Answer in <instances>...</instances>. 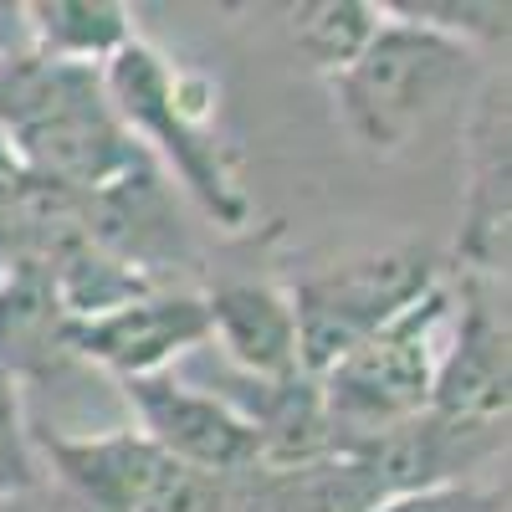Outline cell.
Instances as JSON below:
<instances>
[{"label":"cell","instance_id":"6da1fadb","mask_svg":"<svg viewBox=\"0 0 512 512\" xmlns=\"http://www.w3.org/2000/svg\"><path fill=\"white\" fill-rule=\"evenodd\" d=\"M466 77H472L466 41L395 21L379 26L344 72H333V98L344 128L369 154H400L461 98Z\"/></svg>","mask_w":512,"mask_h":512},{"label":"cell","instance_id":"7a4b0ae2","mask_svg":"<svg viewBox=\"0 0 512 512\" xmlns=\"http://www.w3.org/2000/svg\"><path fill=\"white\" fill-rule=\"evenodd\" d=\"M431 287H436V256L425 246H395L364 256V262H344L323 277H308L292 297L297 369L328 374L344 354L400 323L415 303H425Z\"/></svg>","mask_w":512,"mask_h":512},{"label":"cell","instance_id":"3957f363","mask_svg":"<svg viewBox=\"0 0 512 512\" xmlns=\"http://www.w3.org/2000/svg\"><path fill=\"white\" fill-rule=\"evenodd\" d=\"M441 313V292H431L425 303H415L400 323H390L384 333H374L369 344H359L354 354H344L328 374H323V420L333 431H354V441L379 436L400 420H415L431 405V323ZM349 441V446H354Z\"/></svg>","mask_w":512,"mask_h":512},{"label":"cell","instance_id":"277c9868","mask_svg":"<svg viewBox=\"0 0 512 512\" xmlns=\"http://www.w3.org/2000/svg\"><path fill=\"white\" fill-rule=\"evenodd\" d=\"M108 108L118 113V123H139L144 134L175 159V169L185 175V185L216 210L221 221H241V195L231 190L226 180V169H221V154L216 144H205V134L195 128V113L180 108V93H175V82H169L164 62L139 47V41H123V47L113 52L108 62Z\"/></svg>","mask_w":512,"mask_h":512},{"label":"cell","instance_id":"5b68a950","mask_svg":"<svg viewBox=\"0 0 512 512\" xmlns=\"http://www.w3.org/2000/svg\"><path fill=\"white\" fill-rule=\"evenodd\" d=\"M128 405L139 410L144 420V441L159 446L169 461L190 466V472L205 477H241L262 466V436H256V420H241L231 405L195 395L185 384H169L159 374H139V379H123Z\"/></svg>","mask_w":512,"mask_h":512},{"label":"cell","instance_id":"8992f818","mask_svg":"<svg viewBox=\"0 0 512 512\" xmlns=\"http://www.w3.org/2000/svg\"><path fill=\"white\" fill-rule=\"evenodd\" d=\"M210 338V318H205V297H134L113 313L98 318H72V354L98 359L108 369H118L123 379L139 374H159L169 354H180L190 344Z\"/></svg>","mask_w":512,"mask_h":512},{"label":"cell","instance_id":"52a82bcc","mask_svg":"<svg viewBox=\"0 0 512 512\" xmlns=\"http://www.w3.org/2000/svg\"><path fill=\"white\" fill-rule=\"evenodd\" d=\"M431 415L466 425H502L507 420V313L477 287L466 292V323L451 359L431 379Z\"/></svg>","mask_w":512,"mask_h":512},{"label":"cell","instance_id":"ba28073f","mask_svg":"<svg viewBox=\"0 0 512 512\" xmlns=\"http://www.w3.org/2000/svg\"><path fill=\"white\" fill-rule=\"evenodd\" d=\"M62 482L98 512H144L159 482L169 477V461L144 436H93V441H47Z\"/></svg>","mask_w":512,"mask_h":512},{"label":"cell","instance_id":"9c48e42d","mask_svg":"<svg viewBox=\"0 0 512 512\" xmlns=\"http://www.w3.org/2000/svg\"><path fill=\"white\" fill-rule=\"evenodd\" d=\"M210 338L251 374L262 379H297V323L292 303L262 282H226L205 297Z\"/></svg>","mask_w":512,"mask_h":512},{"label":"cell","instance_id":"30bf717a","mask_svg":"<svg viewBox=\"0 0 512 512\" xmlns=\"http://www.w3.org/2000/svg\"><path fill=\"white\" fill-rule=\"evenodd\" d=\"M72 318L52 277L11 272L0 277V374H47L72 354Z\"/></svg>","mask_w":512,"mask_h":512},{"label":"cell","instance_id":"8fae6325","mask_svg":"<svg viewBox=\"0 0 512 512\" xmlns=\"http://www.w3.org/2000/svg\"><path fill=\"white\" fill-rule=\"evenodd\" d=\"M26 31L36 36L41 57L52 62H88L93 57H113L123 41H128V21L118 6H88V0H57V6H31Z\"/></svg>","mask_w":512,"mask_h":512},{"label":"cell","instance_id":"7c38bea8","mask_svg":"<svg viewBox=\"0 0 512 512\" xmlns=\"http://www.w3.org/2000/svg\"><path fill=\"white\" fill-rule=\"evenodd\" d=\"M374 31H379L374 11L354 6V0H323V6L292 11V41L328 72H344L369 47Z\"/></svg>","mask_w":512,"mask_h":512},{"label":"cell","instance_id":"4fadbf2b","mask_svg":"<svg viewBox=\"0 0 512 512\" xmlns=\"http://www.w3.org/2000/svg\"><path fill=\"white\" fill-rule=\"evenodd\" d=\"M374 512H507V492L446 482V487H425V492L390 497V502H379Z\"/></svg>","mask_w":512,"mask_h":512},{"label":"cell","instance_id":"5bb4252c","mask_svg":"<svg viewBox=\"0 0 512 512\" xmlns=\"http://www.w3.org/2000/svg\"><path fill=\"white\" fill-rule=\"evenodd\" d=\"M0 512H31L26 497H0Z\"/></svg>","mask_w":512,"mask_h":512}]
</instances>
